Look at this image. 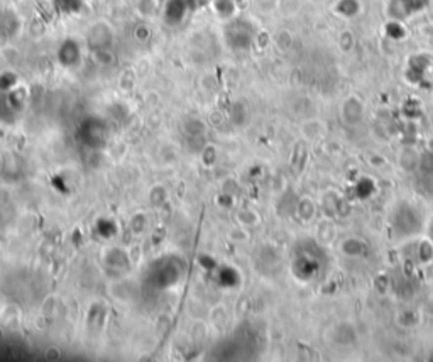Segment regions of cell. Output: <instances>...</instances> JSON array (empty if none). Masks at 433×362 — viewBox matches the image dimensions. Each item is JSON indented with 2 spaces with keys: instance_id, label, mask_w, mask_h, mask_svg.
I'll use <instances>...</instances> for the list:
<instances>
[{
  "instance_id": "cell-1",
  "label": "cell",
  "mask_w": 433,
  "mask_h": 362,
  "mask_svg": "<svg viewBox=\"0 0 433 362\" xmlns=\"http://www.w3.org/2000/svg\"><path fill=\"white\" fill-rule=\"evenodd\" d=\"M59 356H61V351H58V349H47L46 351L47 359H59Z\"/></svg>"
}]
</instances>
